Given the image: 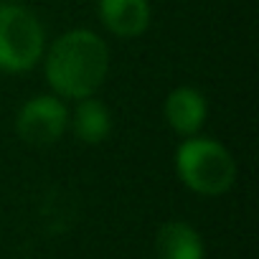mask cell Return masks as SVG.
Here are the masks:
<instances>
[{"label":"cell","instance_id":"cell-1","mask_svg":"<svg viewBox=\"0 0 259 259\" xmlns=\"http://www.w3.org/2000/svg\"><path fill=\"white\" fill-rule=\"evenodd\" d=\"M44 76L64 102L94 97L109 74V46L89 28H71L61 33L44 51Z\"/></svg>","mask_w":259,"mask_h":259},{"label":"cell","instance_id":"cell-2","mask_svg":"<svg viewBox=\"0 0 259 259\" xmlns=\"http://www.w3.org/2000/svg\"><path fill=\"white\" fill-rule=\"evenodd\" d=\"M176 173L181 183L198 196H221L236 183V160L231 150L203 135L183 138L176 150Z\"/></svg>","mask_w":259,"mask_h":259},{"label":"cell","instance_id":"cell-3","mask_svg":"<svg viewBox=\"0 0 259 259\" xmlns=\"http://www.w3.org/2000/svg\"><path fill=\"white\" fill-rule=\"evenodd\" d=\"M46 51V28L23 3H0V71L26 74L36 69Z\"/></svg>","mask_w":259,"mask_h":259},{"label":"cell","instance_id":"cell-4","mask_svg":"<svg viewBox=\"0 0 259 259\" xmlns=\"http://www.w3.org/2000/svg\"><path fill=\"white\" fill-rule=\"evenodd\" d=\"M69 130V107L56 94L26 99L16 114V135L31 148H51Z\"/></svg>","mask_w":259,"mask_h":259},{"label":"cell","instance_id":"cell-5","mask_svg":"<svg viewBox=\"0 0 259 259\" xmlns=\"http://www.w3.org/2000/svg\"><path fill=\"white\" fill-rule=\"evenodd\" d=\"M97 13L102 26L122 41L143 36L153 21L150 0H97Z\"/></svg>","mask_w":259,"mask_h":259},{"label":"cell","instance_id":"cell-6","mask_svg":"<svg viewBox=\"0 0 259 259\" xmlns=\"http://www.w3.org/2000/svg\"><path fill=\"white\" fill-rule=\"evenodd\" d=\"M163 114L168 127L181 138H193L201 133L208 117V102L196 87H176L163 102Z\"/></svg>","mask_w":259,"mask_h":259},{"label":"cell","instance_id":"cell-7","mask_svg":"<svg viewBox=\"0 0 259 259\" xmlns=\"http://www.w3.org/2000/svg\"><path fill=\"white\" fill-rule=\"evenodd\" d=\"M69 130L79 143L99 145L112 135V112L97 94L79 99L74 112H69Z\"/></svg>","mask_w":259,"mask_h":259},{"label":"cell","instance_id":"cell-8","mask_svg":"<svg viewBox=\"0 0 259 259\" xmlns=\"http://www.w3.org/2000/svg\"><path fill=\"white\" fill-rule=\"evenodd\" d=\"M158 259H203V239L186 221H168L155 236Z\"/></svg>","mask_w":259,"mask_h":259}]
</instances>
